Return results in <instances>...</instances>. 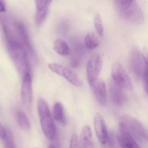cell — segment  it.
Listing matches in <instances>:
<instances>
[{"instance_id": "obj_1", "label": "cell", "mask_w": 148, "mask_h": 148, "mask_svg": "<svg viewBox=\"0 0 148 148\" xmlns=\"http://www.w3.org/2000/svg\"><path fill=\"white\" fill-rule=\"evenodd\" d=\"M37 110L44 134L49 140H53L56 135V126L48 103L44 99H38Z\"/></svg>"}, {"instance_id": "obj_2", "label": "cell", "mask_w": 148, "mask_h": 148, "mask_svg": "<svg viewBox=\"0 0 148 148\" xmlns=\"http://www.w3.org/2000/svg\"><path fill=\"white\" fill-rule=\"evenodd\" d=\"M115 4L119 14L125 19L135 24L143 23V14L136 1L119 0L115 1Z\"/></svg>"}, {"instance_id": "obj_3", "label": "cell", "mask_w": 148, "mask_h": 148, "mask_svg": "<svg viewBox=\"0 0 148 148\" xmlns=\"http://www.w3.org/2000/svg\"><path fill=\"white\" fill-rule=\"evenodd\" d=\"M119 126L123 128L133 137L148 141V131L139 120L131 116L124 115L120 117Z\"/></svg>"}, {"instance_id": "obj_4", "label": "cell", "mask_w": 148, "mask_h": 148, "mask_svg": "<svg viewBox=\"0 0 148 148\" xmlns=\"http://www.w3.org/2000/svg\"><path fill=\"white\" fill-rule=\"evenodd\" d=\"M8 51L16 68L23 77L28 72L26 54L23 46L19 42L11 40L8 42Z\"/></svg>"}, {"instance_id": "obj_5", "label": "cell", "mask_w": 148, "mask_h": 148, "mask_svg": "<svg viewBox=\"0 0 148 148\" xmlns=\"http://www.w3.org/2000/svg\"><path fill=\"white\" fill-rule=\"evenodd\" d=\"M113 81L123 90H131L133 84L130 76L121 64L116 62L113 64L111 71Z\"/></svg>"}, {"instance_id": "obj_6", "label": "cell", "mask_w": 148, "mask_h": 148, "mask_svg": "<svg viewBox=\"0 0 148 148\" xmlns=\"http://www.w3.org/2000/svg\"><path fill=\"white\" fill-rule=\"evenodd\" d=\"M48 67L52 71L64 78L75 86L78 87L83 86L84 83L82 79L69 67L58 63L48 64Z\"/></svg>"}, {"instance_id": "obj_7", "label": "cell", "mask_w": 148, "mask_h": 148, "mask_svg": "<svg viewBox=\"0 0 148 148\" xmlns=\"http://www.w3.org/2000/svg\"><path fill=\"white\" fill-rule=\"evenodd\" d=\"M130 64L131 70L137 78L143 77L145 64L143 53L137 47H134L130 53Z\"/></svg>"}, {"instance_id": "obj_8", "label": "cell", "mask_w": 148, "mask_h": 148, "mask_svg": "<svg viewBox=\"0 0 148 148\" xmlns=\"http://www.w3.org/2000/svg\"><path fill=\"white\" fill-rule=\"evenodd\" d=\"M102 65V57L99 53H94L88 60L86 65V74L90 85L98 79Z\"/></svg>"}, {"instance_id": "obj_9", "label": "cell", "mask_w": 148, "mask_h": 148, "mask_svg": "<svg viewBox=\"0 0 148 148\" xmlns=\"http://www.w3.org/2000/svg\"><path fill=\"white\" fill-rule=\"evenodd\" d=\"M21 96L23 103L27 106H30L33 99V88L32 76L29 73L23 77Z\"/></svg>"}, {"instance_id": "obj_10", "label": "cell", "mask_w": 148, "mask_h": 148, "mask_svg": "<svg viewBox=\"0 0 148 148\" xmlns=\"http://www.w3.org/2000/svg\"><path fill=\"white\" fill-rule=\"evenodd\" d=\"M95 132L100 143L105 145L108 140V131L103 116L99 113L95 115L94 118Z\"/></svg>"}, {"instance_id": "obj_11", "label": "cell", "mask_w": 148, "mask_h": 148, "mask_svg": "<svg viewBox=\"0 0 148 148\" xmlns=\"http://www.w3.org/2000/svg\"><path fill=\"white\" fill-rule=\"evenodd\" d=\"M90 86L97 101L101 105H106L107 95L104 81L98 78L91 84Z\"/></svg>"}, {"instance_id": "obj_12", "label": "cell", "mask_w": 148, "mask_h": 148, "mask_svg": "<svg viewBox=\"0 0 148 148\" xmlns=\"http://www.w3.org/2000/svg\"><path fill=\"white\" fill-rule=\"evenodd\" d=\"M109 91L111 99L116 105L121 106L126 102L127 97L123 89L117 85L113 81L110 83Z\"/></svg>"}, {"instance_id": "obj_13", "label": "cell", "mask_w": 148, "mask_h": 148, "mask_svg": "<svg viewBox=\"0 0 148 148\" xmlns=\"http://www.w3.org/2000/svg\"><path fill=\"white\" fill-rule=\"evenodd\" d=\"M35 2L36 6L35 22L37 25H40L45 21L47 16L48 8L52 1L50 0H37Z\"/></svg>"}, {"instance_id": "obj_14", "label": "cell", "mask_w": 148, "mask_h": 148, "mask_svg": "<svg viewBox=\"0 0 148 148\" xmlns=\"http://www.w3.org/2000/svg\"><path fill=\"white\" fill-rule=\"evenodd\" d=\"M119 128L117 138L122 148H141L130 134L121 126Z\"/></svg>"}, {"instance_id": "obj_15", "label": "cell", "mask_w": 148, "mask_h": 148, "mask_svg": "<svg viewBox=\"0 0 148 148\" xmlns=\"http://www.w3.org/2000/svg\"><path fill=\"white\" fill-rule=\"evenodd\" d=\"M79 143L80 148H94L92 132L90 126H83L80 132Z\"/></svg>"}, {"instance_id": "obj_16", "label": "cell", "mask_w": 148, "mask_h": 148, "mask_svg": "<svg viewBox=\"0 0 148 148\" xmlns=\"http://www.w3.org/2000/svg\"><path fill=\"white\" fill-rule=\"evenodd\" d=\"M53 116L54 119L62 125H65L67 123L64 106L60 102H57L53 105Z\"/></svg>"}, {"instance_id": "obj_17", "label": "cell", "mask_w": 148, "mask_h": 148, "mask_svg": "<svg viewBox=\"0 0 148 148\" xmlns=\"http://www.w3.org/2000/svg\"><path fill=\"white\" fill-rule=\"evenodd\" d=\"M15 118L18 125L21 130L28 131L31 129L30 119L24 111L20 110L17 111L15 113Z\"/></svg>"}, {"instance_id": "obj_18", "label": "cell", "mask_w": 148, "mask_h": 148, "mask_svg": "<svg viewBox=\"0 0 148 148\" xmlns=\"http://www.w3.org/2000/svg\"><path fill=\"white\" fill-rule=\"evenodd\" d=\"M53 49L57 53L61 56H67L71 53V50L67 43L61 39H58L54 41Z\"/></svg>"}, {"instance_id": "obj_19", "label": "cell", "mask_w": 148, "mask_h": 148, "mask_svg": "<svg viewBox=\"0 0 148 148\" xmlns=\"http://www.w3.org/2000/svg\"><path fill=\"white\" fill-rule=\"evenodd\" d=\"M5 136L1 139L4 148H16L12 131L8 126H5Z\"/></svg>"}, {"instance_id": "obj_20", "label": "cell", "mask_w": 148, "mask_h": 148, "mask_svg": "<svg viewBox=\"0 0 148 148\" xmlns=\"http://www.w3.org/2000/svg\"><path fill=\"white\" fill-rule=\"evenodd\" d=\"M99 41L93 33H89L85 38V45L87 49L93 50L99 45Z\"/></svg>"}, {"instance_id": "obj_21", "label": "cell", "mask_w": 148, "mask_h": 148, "mask_svg": "<svg viewBox=\"0 0 148 148\" xmlns=\"http://www.w3.org/2000/svg\"><path fill=\"white\" fill-rule=\"evenodd\" d=\"M94 25L97 33L100 37H102L103 34V26L101 16L99 14H96L94 16Z\"/></svg>"}, {"instance_id": "obj_22", "label": "cell", "mask_w": 148, "mask_h": 148, "mask_svg": "<svg viewBox=\"0 0 148 148\" xmlns=\"http://www.w3.org/2000/svg\"><path fill=\"white\" fill-rule=\"evenodd\" d=\"M69 148H80L78 137L76 133L73 134L71 137Z\"/></svg>"}, {"instance_id": "obj_23", "label": "cell", "mask_w": 148, "mask_h": 148, "mask_svg": "<svg viewBox=\"0 0 148 148\" xmlns=\"http://www.w3.org/2000/svg\"><path fill=\"white\" fill-rule=\"evenodd\" d=\"M143 79L145 90L147 95H148V67L146 66H145L144 73L143 76Z\"/></svg>"}, {"instance_id": "obj_24", "label": "cell", "mask_w": 148, "mask_h": 148, "mask_svg": "<svg viewBox=\"0 0 148 148\" xmlns=\"http://www.w3.org/2000/svg\"><path fill=\"white\" fill-rule=\"evenodd\" d=\"M6 11L5 3V1L0 0V12H5Z\"/></svg>"}, {"instance_id": "obj_25", "label": "cell", "mask_w": 148, "mask_h": 148, "mask_svg": "<svg viewBox=\"0 0 148 148\" xmlns=\"http://www.w3.org/2000/svg\"><path fill=\"white\" fill-rule=\"evenodd\" d=\"M145 66L148 67V50H145L143 53Z\"/></svg>"}, {"instance_id": "obj_26", "label": "cell", "mask_w": 148, "mask_h": 148, "mask_svg": "<svg viewBox=\"0 0 148 148\" xmlns=\"http://www.w3.org/2000/svg\"><path fill=\"white\" fill-rule=\"evenodd\" d=\"M48 148H55L54 147V145H50L49 146H48Z\"/></svg>"}]
</instances>
